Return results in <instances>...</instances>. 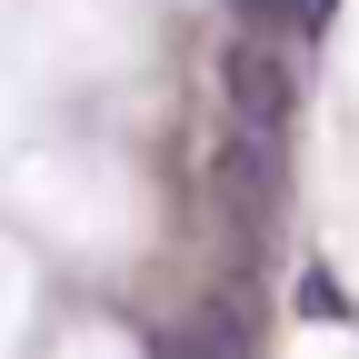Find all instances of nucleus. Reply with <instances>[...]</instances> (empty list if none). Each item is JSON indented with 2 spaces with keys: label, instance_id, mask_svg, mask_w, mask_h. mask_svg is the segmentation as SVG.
Instances as JSON below:
<instances>
[{
  "label": "nucleus",
  "instance_id": "obj_1",
  "mask_svg": "<svg viewBox=\"0 0 359 359\" xmlns=\"http://www.w3.org/2000/svg\"><path fill=\"white\" fill-rule=\"evenodd\" d=\"M230 110H240L259 140H269V130L290 120V70L269 60V50H230Z\"/></svg>",
  "mask_w": 359,
  "mask_h": 359
},
{
  "label": "nucleus",
  "instance_id": "obj_2",
  "mask_svg": "<svg viewBox=\"0 0 359 359\" xmlns=\"http://www.w3.org/2000/svg\"><path fill=\"white\" fill-rule=\"evenodd\" d=\"M299 309H309V320H349V309H339V280H330V269H299Z\"/></svg>",
  "mask_w": 359,
  "mask_h": 359
}]
</instances>
